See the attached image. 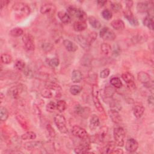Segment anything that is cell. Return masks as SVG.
<instances>
[{
	"instance_id": "cell-20",
	"label": "cell",
	"mask_w": 154,
	"mask_h": 154,
	"mask_svg": "<svg viewBox=\"0 0 154 154\" xmlns=\"http://www.w3.org/2000/svg\"><path fill=\"white\" fill-rule=\"evenodd\" d=\"M116 146L114 141H109L100 149V152L102 153H111Z\"/></svg>"
},
{
	"instance_id": "cell-37",
	"label": "cell",
	"mask_w": 154,
	"mask_h": 154,
	"mask_svg": "<svg viewBox=\"0 0 154 154\" xmlns=\"http://www.w3.org/2000/svg\"><path fill=\"white\" fill-rule=\"evenodd\" d=\"M36 134L32 131H27L21 135V139L23 140H34L36 138Z\"/></svg>"
},
{
	"instance_id": "cell-21",
	"label": "cell",
	"mask_w": 154,
	"mask_h": 154,
	"mask_svg": "<svg viewBox=\"0 0 154 154\" xmlns=\"http://www.w3.org/2000/svg\"><path fill=\"white\" fill-rule=\"evenodd\" d=\"M100 125V120L97 116L96 114H93L89 121V128L91 131H94Z\"/></svg>"
},
{
	"instance_id": "cell-42",
	"label": "cell",
	"mask_w": 154,
	"mask_h": 154,
	"mask_svg": "<svg viewBox=\"0 0 154 154\" xmlns=\"http://www.w3.org/2000/svg\"><path fill=\"white\" fill-rule=\"evenodd\" d=\"M14 67L19 71L23 70L25 68V63L22 60H17L14 63Z\"/></svg>"
},
{
	"instance_id": "cell-3",
	"label": "cell",
	"mask_w": 154,
	"mask_h": 154,
	"mask_svg": "<svg viewBox=\"0 0 154 154\" xmlns=\"http://www.w3.org/2000/svg\"><path fill=\"white\" fill-rule=\"evenodd\" d=\"M67 12L71 17H74L79 21L85 22L87 18L86 13L81 8L70 6L67 8Z\"/></svg>"
},
{
	"instance_id": "cell-32",
	"label": "cell",
	"mask_w": 154,
	"mask_h": 154,
	"mask_svg": "<svg viewBox=\"0 0 154 154\" xmlns=\"http://www.w3.org/2000/svg\"><path fill=\"white\" fill-rule=\"evenodd\" d=\"M153 17L147 16L143 19V24L150 30H153Z\"/></svg>"
},
{
	"instance_id": "cell-38",
	"label": "cell",
	"mask_w": 154,
	"mask_h": 154,
	"mask_svg": "<svg viewBox=\"0 0 154 154\" xmlns=\"http://www.w3.org/2000/svg\"><path fill=\"white\" fill-rule=\"evenodd\" d=\"M100 49L102 52L106 55H109L112 51L111 45L108 43H103L100 46Z\"/></svg>"
},
{
	"instance_id": "cell-27",
	"label": "cell",
	"mask_w": 154,
	"mask_h": 154,
	"mask_svg": "<svg viewBox=\"0 0 154 154\" xmlns=\"http://www.w3.org/2000/svg\"><path fill=\"white\" fill-rule=\"evenodd\" d=\"M63 44L65 48L69 52H75L78 49V46L74 43L68 39L64 40Z\"/></svg>"
},
{
	"instance_id": "cell-46",
	"label": "cell",
	"mask_w": 154,
	"mask_h": 154,
	"mask_svg": "<svg viewBox=\"0 0 154 154\" xmlns=\"http://www.w3.org/2000/svg\"><path fill=\"white\" fill-rule=\"evenodd\" d=\"M110 7H111V10L115 13H117V12L120 11L122 8V4L119 2H111Z\"/></svg>"
},
{
	"instance_id": "cell-26",
	"label": "cell",
	"mask_w": 154,
	"mask_h": 154,
	"mask_svg": "<svg viewBox=\"0 0 154 154\" xmlns=\"http://www.w3.org/2000/svg\"><path fill=\"white\" fill-rule=\"evenodd\" d=\"M87 27V24L84 21H76L73 24V29L77 32H81L85 30Z\"/></svg>"
},
{
	"instance_id": "cell-36",
	"label": "cell",
	"mask_w": 154,
	"mask_h": 154,
	"mask_svg": "<svg viewBox=\"0 0 154 154\" xmlns=\"http://www.w3.org/2000/svg\"><path fill=\"white\" fill-rule=\"evenodd\" d=\"M109 106L111 109L116 110L117 111H120V109H122V105L116 99H112L109 101Z\"/></svg>"
},
{
	"instance_id": "cell-5",
	"label": "cell",
	"mask_w": 154,
	"mask_h": 154,
	"mask_svg": "<svg viewBox=\"0 0 154 154\" xmlns=\"http://www.w3.org/2000/svg\"><path fill=\"white\" fill-rule=\"evenodd\" d=\"M137 10L138 13H147L148 16L153 17V7L151 2H140L137 3Z\"/></svg>"
},
{
	"instance_id": "cell-39",
	"label": "cell",
	"mask_w": 154,
	"mask_h": 154,
	"mask_svg": "<svg viewBox=\"0 0 154 154\" xmlns=\"http://www.w3.org/2000/svg\"><path fill=\"white\" fill-rule=\"evenodd\" d=\"M1 63L5 64H8L13 61L12 57L8 54H2L1 55Z\"/></svg>"
},
{
	"instance_id": "cell-22",
	"label": "cell",
	"mask_w": 154,
	"mask_h": 154,
	"mask_svg": "<svg viewBox=\"0 0 154 154\" xmlns=\"http://www.w3.org/2000/svg\"><path fill=\"white\" fill-rule=\"evenodd\" d=\"M108 114L112 122L115 123H119L122 121V118L121 117V115L119 114V111L113 109H110L108 111Z\"/></svg>"
},
{
	"instance_id": "cell-61",
	"label": "cell",
	"mask_w": 154,
	"mask_h": 154,
	"mask_svg": "<svg viewBox=\"0 0 154 154\" xmlns=\"http://www.w3.org/2000/svg\"><path fill=\"white\" fill-rule=\"evenodd\" d=\"M123 151L122 150V149H114L113 151L111 153H119V154H121L123 153Z\"/></svg>"
},
{
	"instance_id": "cell-47",
	"label": "cell",
	"mask_w": 154,
	"mask_h": 154,
	"mask_svg": "<svg viewBox=\"0 0 154 154\" xmlns=\"http://www.w3.org/2000/svg\"><path fill=\"white\" fill-rule=\"evenodd\" d=\"M115 93L114 89L111 86H107L105 87L104 90V94L106 97H111Z\"/></svg>"
},
{
	"instance_id": "cell-52",
	"label": "cell",
	"mask_w": 154,
	"mask_h": 154,
	"mask_svg": "<svg viewBox=\"0 0 154 154\" xmlns=\"http://www.w3.org/2000/svg\"><path fill=\"white\" fill-rule=\"evenodd\" d=\"M46 130L48 132L49 137L52 138H54L55 136V132L50 124H48L46 125Z\"/></svg>"
},
{
	"instance_id": "cell-15",
	"label": "cell",
	"mask_w": 154,
	"mask_h": 154,
	"mask_svg": "<svg viewBox=\"0 0 154 154\" xmlns=\"http://www.w3.org/2000/svg\"><path fill=\"white\" fill-rule=\"evenodd\" d=\"M43 146V143L40 141H34L26 142L23 144L24 148L29 151L38 150Z\"/></svg>"
},
{
	"instance_id": "cell-23",
	"label": "cell",
	"mask_w": 154,
	"mask_h": 154,
	"mask_svg": "<svg viewBox=\"0 0 154 154\" xmlns=\"http://www.w3.org/2000/svg\"><path fill=\"white\" fill-rule=\"evenodd\" d=\"M57 16L61 22L64 23H69L71 22L72 17L66 11H60L58 12Z\"/></svg>"
},
{
	"instance_id": "cell-60",
	"label": "cell",
	"mask_w": 154,
	"mask_h": 154,
	"mask_svg": "<svg viewBox=\"0 0 154 154\" xmlns=\"http://www.w3.org/2000/svg\"><path fill=\"white\" fill-rule=\"evenodd\" d=\"M107 2L106 1H97V4L98 6L102 7L105 5V4Z\"/></svg>"
},
{
	"instance_id": "cell-56",
	"label": "cell",
	"mask_w": 154,
	"mask_h": 154,
	"mask_svg": "<svg viewBox=\"0 0 154 154\" xmlns=\"http://www.w3.org/2000/svg\"><path fill=\"white\" fill-rule=\"evenodd\" d=\"M10 2L8 0H1V10H2V8L8 5V4Z\"/></svg>"
},
{
	"instance_id": "cell-45",
	"label": "cell",
	"mask_w": 154,
	"mask_h": 154,
	"mask_svg": "<svg viewBox=\"0 0 154 154\" xmlns=\"http://www.w3.org/2000/svg\"><path fill=\"white\" fill-rule=\"evenodd\" d=\"M97 37V34L94 31L90 32L88 35V37L86 38V39H87V41L89 46H90L96 40Z\"/></svg>"
},
{
	"instance_id": "cell-29",
	"label": "cell",
	"mask_w": 154,
	"mask_h": 154,
	"mask_svg": "<svg viewBox=\"0 0 154 154\" xmlns=\"http://www.w3.org/2000/svg\"><path fill=\"white\" fill-rule=\"evenodd\" d=\"M111 25L112 27L117 31H122L125 28V23L120 19L114 20L111 22Z\"/></svg>"
},
{
	"instance_id": "cell-9",
	"label": "cell",
	"mask_w": 154,
	"mask_h": 154,
	"mask_svg": "<svg viewBox=\"0 0 154 154\" xmlns=\"http://www.w3.org/2000/svg\"><path fill=\"white\" fill-rule=\"evenodd\" d=\"M22 41L26 49L28 52H33L35 49L34 37L29 33L25 34L22 37Z\"/></svg>"
},
{
	"instance_id": "cell-12",
	"label": "cell",
	"mask_w": 154,
	"mask_h": 154,
	"mask_svg": "<svg viewBox=\"0 0 154 154\" xmlns=\"http://www.w3.org/2000/svg\"><path fill=\"white\" fill-rule=\"evenodd\" d=\"M83 141L79 144L75 149L74 152L76 153H90L88 151L90 150V138L82 140Z\"/></svg>"
},
{
	"instance_id": "cell-34",
	"label": "cell",
	"mask_w": 154,
	"mask_h": 154,
	"mask_svg": "<svg viewBox=\"0 0 154 154\" xmlns=\"http://www.w3.org/2000/svg\"><path fill=\"white\" fill-rule=\"evenodd\" d=\"M41 48L45 52H49L53 50L54 45L48 41H43L41 44Z\"/></svg>"
},
{
	"instance_id": "cell-17",
	"label": "cell",
	"mask_w": 154,
	"mask_h": 154,
	"mask_svg": "<svg viewBox=\"0 0 154 154\" xmlns=\"http://www.w3.org/2000/svg\"><path fill=\"white\" fill-rule=\"evenodd\" d=\"M138 147V142L134 138H129L125 144V149L129 152H135Z\"/></svg>"
},
{
	"instance_id": "cell-14",
	"label": "cell",
	"mask_w": 154,
	"mask_h": 154,
	"mask_svg": "<svg viewBox=\"0 0 154 154\" xmlns=\"http://www.w3.org/2000/svg\"><path fill=\"white\" fill-rule=\"evenodd\" d=\"M122 78L123 80L126 83L129 89L133 90L135 88V84L134 82V77L132 73L126 72H124L122 75Z\"/></svg>"
},
{
	"instance_id": "cell-2",
	"label": "cell",
	"mask_w": 154,
	"mask_h": 154,
	"mask_svg": "<svg viewBox=\"0 0 154 154\" xmlns=\"http://www.w3.org/2000/svg\"><path fill=\"white\" fill-rule=\"evenodd\" d=\"M26 91V87L24 84H19L10 87L8 90V96L14 99H19L22 94H23Z\"/></svg>"
},
{
	"instance_id": "cell-13",
	"label": "cell",
	"mask_w": 154,
	"mask_h": 154,
	"mask_svg": "<svg viewBox=\"0 0 154 154\" xmlns=\"http://www.w3.org/2000/svg\"><path fill=\"white\" fill-rule=\"evenodd\" d=\"M72 133L74 136L81 140H84L88 138V132L86 131V130L77 125H75L72 127Z\"/></svg>"
},
{
	"instance_id": "cell-44",
	"label": "cell",
	"mask_w": 154,
	"mask_h": 154,
	"mask_svg": "<svg viewBox=\"0 0 154 154\" xmlns=\"http://www.w3.org/2000/svg\"><path fill=\"white\" fill-rule=\"evenodd\" d=\"M56 105H57V109L60 112H62L64 111H65V109L67 108L66 102L64 100H58L56 103Z\"/></svg>"
},
{
	"instance_id": "cell-11",
	"label": "cell",
	"mask_w": 154,
	"mask_h": 154,
	"mask_svg": "<svg viewBox=\"0 0 154 154\" xmlns=\"http://www.w3.org/2000/svg\"><path fill=\"white\" fill-rule=\"evenodd\" d=\"M138 80L142 83L145 87L150 88L153 87V82L150 75L145 72H140L137 74Z\"/></svg>"
},
{
	"instance_id": "cell-41",
	"label": "cell",
	"mask_w": 154,
	"mask_h": 154,
	"mask_svg": "<svg viewBox=\"0 0 154 154\" xmlns=\"http://www.w3.org/2000/svg\"><path fill=\"white\" fill-rule=\"evenodd\" d=\"M8 111L7 109L4 106H1L0 108V117L2 122H5L7 120L8 117Z\"/></svg>"
},
{
	"instance_id": "cell-24",
	"label": "cell",
	"mask_w": 154,
	"mask_h": 154,
	"mask_svg": "<svg viewBox=\"0 0 154 154\" xmlns=\"http://www.w3.org/2000/svg\"><path fill=\"white\" fill-rule=\"evenodd\" d=\"M144 110H145V108L144 106L142 104L138 103L134 106L133 109V114L136 118L140 119L143 115L144 112Z\"/></svg>"
},
{
	"instance_id": "cell-4",
	"label": "cell",
	"mask_w": 154,
	"mask_h": 154,
	"mask_svg": "<svg viewBox=\"0 0 154 154\" xmlns=\"http://www.w3.org/2000/svg\"><path fill=\"white\" fill-rule=\"evenodd\" d=\"M113 137L114 142L116 145L119 147H122L125 143V131L122 127H117L114 129Z\"/></svg>"
},
{
	"instance_id": "cell-1",
	"label": "cell",
	"mask_w": 154,
	"mask_h": 154,
	"mask_svg": "<svg viewBox=\"0 0 154 154\" xmlns=\"http://www.w3.org/2000/svg\"><path fill=\"white\" fill-rule=\"evenodd\" d=\"M12 9L19 18L28 16L31 11L29 7L26 4L21 2H15L12 6Z\"/></svg>"
},
{
	"instance_id": "cell-43",
	"label": "cell",
	"mask_w": 154,
	"mask_h": 154,
	"mask_svg": "<svg viewBox=\"0 0 154 154\" xmlns=\"http://www.w3.org/2000/svg\"><path fill=\"white\" fill-rule=\"evenodd\" d=\"M82 90V87L79 85H72L70 88V93L73 95H78L81 93Z\"/></svg>"
},
{
	"instance_id": "cell-30",
	"label": "cell",
	"mask_w": 154,
	"mask_h": 154,
	"mask_svg": "<svg viewBox=\"0 0 154 154\" xmlns=\"http://www.w3.org/2000/svg\"><path fill=\"white\" fill-rule=\"evenodd\" d=\"M72 82L75 83H79L82 79V75L80 70H73L72 73L71 77Z\"/></svg>"
},
{
	"instance_id": "cell-33",
	"label": "cell",
	"mask_w": 154,
	"mask_h": 154,
	"mask_svg": "<svg viewBox=\"0 0 154 154\" xmlns=\"http://www.w3.org/2000/svg\"><path fill=\"white\" fill-rule=\"evenodd\" d=\"M76 41L80 45L81 47L84 49H87L89 48V45L87 41L86 38L83 37L82 35H77L76 37Z\"/></svg>"
},
{
	"instance_id": "cell-49",
	"label": "cell",
	"mask_w": 154,
	"mask_h": 154,
	"mask_svg": "<svg viewBox=\"0 0 154 154\" xmlns=\"http://www.w3.org/2000/svg\"><path fill=\"white\" fill-rule=\"evenodd\" d=\"M102 16L103 17V18L106 20H110L112 17V14L111 11H109L108 9H105L103 10L102 13H101Z\"/></svg>"
},
{
	"instance_id": "cell-8",
	"label": "cell",
	"mask_w": 154,
	"mask_h": 154,
	"mask_svg": "<svg viewBox=\"0 0 154 154\" xmlns=\"http://www.w3.org/2000/svg\"><path fill=\"white\" fill-rule=\"evenodd\" d=\"M91 93H92V98L93 103L96 107V108L97 109L98 111L100 112H102L104 111V109L99 100V88L98 86L94 84L92 85V90H91Z\"/></svg>"
},
{
	"instance_id": "cell-48",
	"label": "cell",
	"mask_w": 154,
	"mask_h": 154,
	"mask_svg": "<svg viewBox=\"0 0 154 154\" xmlns=\"http://www.w3.org/2000/svg\"><path fill=\"white\" fill-rule=\"evenodd\" d=\"M41 95L43 97L49 99L52 97V93L51 90L46 87H45L44 89H43L41 91Z\"/></svg>"
},
{
	"instance_id": "cell-10",
	"label": "cell",
	"mask_w": 154,
	"mask_h": 154,
	"mask_svg": "<svg viewBox=\"0 0 154 154\" xmlns=\"http://www.w3.org/2000/svg\"><path fill=\"white\" fill-rule=\"evenodd\" d=\"M99 35L103 40L107 41H113L116 37L114 32L106 26L103 27L100 29L99 32Z\"/></svg>"
},
{
	"instance_id": "cell-55",
	"label": "cell",
	"mask_w": 154,
	"mask_h": 154,
	"mask_svg": "<svg viewBox=\"0 0 154 154\" xmlns=\"http://www.w3.org/2000/svg\"><path fill=\"white\" fill-rule=\"evenodd\" d=\"M110 73V70L109 69H103L101 72H100V77L102 79H105V78H106L109 75Z\"/></svg>"
},
{
	"instance_id": "cell-58",
	"label": "cell",
	"mask_w": 154,
	"mask_h": 154,
	"mask_svg": "<svg viewBox=\"0 0 154 154\" xmlns=\"http://www.w3.org/2000/svg\"><path fill=\"white\" fill-rule=\"evenodd\" d=\"M119 48H120L119 47L117 48V46H116L115 49H114V51L112 52V55L117 57V55H119L120 54V49Z\"/></svg>"
},
{
	"instance_id": "cell-18",
	"label": "cell",
	"mask_w": 154,
	"mask_h": 154,
	"mask_svg": "<svg viewBox=\"0 0 154 154\" xmlns=\"http://www.w3.org/2000/svg\"><path fill=\"white\" fill-rule=\"evenodd\" d=\"M75 112L84 117V118H87L89 113H90V109L88 108H85L82 106L80 105H77L75 106V109H74Z\"/></svg>"
},
{
	"instance_id": "cell-7",
	"label": "cell",
	"mask_w": 154,
	"mask_h": 154,
	"mask_svg": "<svg viewBox=\"0 0 154 154\" xmlns=\"http://www.w3.org/2000/svg\"><path fill=\"white\" fill-rule=\"evenodd\" d=\"M54 122L59 131L62 134H67L68 129L66 126L65 117L61 114H57L54 117Z\"/></svg>"
},
{
	"instance_id": "cell-50",
	"label": "cell",
	"mask_w": 154,
	"mask_h": 154,
	"mask_svg": "<svg viewBox=\"0 0 154 154\" xmlns=\"http://www.w3.org/2000/svg\"><path fill=\"white\" fill-rule=\"evenodd\" d=\"M55 109H57V105L53 101H50L46 106V110L49 112H54Z\"/></svg>"
},
{
	"instance_id": "cell-28",
	"label": "cell",
	"mask_w": 154,
	"mask_h": 154,
	"mask_svg": "<svg viewBox=\"0 0 154 154\" xmlns=\"http://www.w3.org/2000/svg\"><path fill=\"white\" fill-rule=\"evenodd\" d=\"M16 119L17 120V122L20 124V126L25 131L28 129V124L26 119L23 117V116L20 114H16Z\"/></svg>"
},
{
	"instance_id": "cell-31",
	"label": "cell",
	"mask_w": 154,
	"mask_h": 154,
	"mask_svg": "<svg viewBox=\"0 0 154 154\" xmlns=\"http://www.w3.org/2000/svg\"><path fill=\"white\" fill-rule=\"evenodd\" d=\"M88 20L90 25L94 29H100L101 27V23L100 21L94 16H89Z\"/></svg>"
},
{
	"instance_id": "cell-19",
	"label": "cell",
	"mask_w": 154,
	"mask_h": 154,
	"mask_svg": "<svg viewBox=\"0 0 154 154\" xmlns=\"http://www.w3.org/2000/svg\"><path fill=\"white\" fill-rule=\"evenodd\" d=\"M55 7L52 3H46L42 5L40 7V13L43 14H48L54 13L55 11Z\"/></svg>"
},
{
	"instance_id": "cell-16",
	"label": "cell",
	"mask_w": 154,
	"mask_h": 154,
	"mask_svg": "<svg viewBox=\"0 0 154 154\" xmlns=\"http://www.w3.org/2000/svg\"><path fill=\"white\" fill-rule=\"evenodd\" d=\"M123 16L129 22V23L133 26H137L139 25L138 19L134 16L131 10L126 9L123 11Z\"/></svg>"
},
{
	"instance_id": "cell-6",
	"label": "cell",
	"mask_w": 154,
	"mask_h": 154,
	"mask_svg": "<svg viewBox=\"0 0 154 154\" xmlns=\"http://www.w3.org/2000/svg\"><path fill=\"white\" fill-rule=\"evenodd\" d=\"M108 129L106 126L102 127L97 134L90 137V141L94 143H100L105 141V138L108 134Z\"/></svg>"
},
{
	"instance_id": "cell-25",
	"label": "cell",
	"mask_w": 154,
	"mask_h": 154,
	"mask_svg": "<svg viewBox=\"0 0 154 154\" xmlns=\"http://www.w3.org/2000/svg\"><path fill=\"white\" fill-rule=\"evenodd\" d=\"M147 39V36L144 33H138L134 35L131 40L134 43H142L146 42Z\"/></svg>"
},
{
	"instance_id": "cell-35",
	"label": "cell",
	"mask_w": 154,
	"mask_h": 154,
	"mask_svg": "<svg viewBox=\"0 0 154 154\" xmlns=\"http://www.w3.org/2000/svg\"><path fill=\"white\" fill-rule=\"evenodd\" d=\"M23 34V30L19 27L14 28L11 29L9 32V34L12 37H19L22 35Z\"/></svg>"
},
{
	"instance_id": "cell-54",
	"label": "cell",
	"mask_w": 154,
	"mask_h": 154,
	"mask_svg": "<svg viewBox=\"0 0 154 154\" xmlns=\"http://www.w3.org/2000/svg\"><path fill=\"white\" fill-rule=\"evenodd\" d=\"M23 73L25 74V75L27 77V78H32L34 75V73L31 70V69L29 67H25V69L23 70Z\"/></svg>"
},
{
	"instance_id": "cell-57",
	"label": "cell",
	"mask_w": 154,
	"mask_h": 154,
	"mask_svg": "<svg viewBox=\"0 0 154 154\" xmlns=\"http://www.w3.org/2000/svg\"><path fill=\"white\" fill-rule=\"evenodd\" d=\"M153 101H154V99H153V94L152 93L151 94H150L148 97V99H147V102H148V103L149 105H151V106H153Z\"/></svg>"
},
{
	"instance_id": "cell-51",
	"label": "cell",
	"mask_w": 154,
	"mask_h": 154,
	"mask_svg": "<svg viewBox=\"0 0 154 154\" xmlns=\"http://www.w3.org/2000/svg\"><path fill=\"white\" fill-rule=\"evenodd\" d=\"M60 64V60L58 58H53L49 61V65L51 67H57Z\"/></svg>"
},
{
	"instance_id": "cell-59",
	"label": "cell",
	"mask_w": 154,
	"mask_h": 154,
	"mask_svg": "<svg viewBox=\"0 0 154 154\" xmlns=\"http://www.w3.org/2000/svg\"><path fill=\"white\" fill-rule=\"evenodd\" d=\"M133 5V2L132 1H126V8L128 10H131Z\"/></svg>"
},
{
	"instance_id": "cell-40",
	"label": "cell",
	"mask_w": 154,
	"mask_h": 154,
	"mask_svg": "<svg viewBox=\"0 0 154 154\" xmlns=\"http://www.w3.org/2000/svg\"><path fill=\"white\" fill-rule=\"evenodd\" d=\"M111 84L117 88H120L122 87L123 84L120 80V79L118 77H113L110 79Z\"/></svg>"
},
{
	"instance_id": "cell-53",
	"label": "cell",
	"mask_w": 154,
	"mask_h": 154,
	"mask_svg": "<svg viewBox=\"0 0 154 154\" xmlns=\"http://www.w3.org/2000/svg\"><path fill=\"white\" fill-rule=\"evenodd\" d=\"M91 57L88 55H85L82 57V61L81 63L84 66H89L91 63Z\"/></svg>"
}]
</instances>
